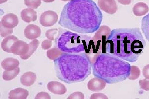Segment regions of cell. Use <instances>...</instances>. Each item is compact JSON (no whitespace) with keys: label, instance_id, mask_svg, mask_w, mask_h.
I'll list each match as a JSON object with an SVG mask.
<instances>
[{"label":"cell","instance_id":"1","mask_svg":"<svg viewBox=\"0 0 149 99\" xmlns=\"http://www.w3.org/2000/svg\"><path fill=\"white\" fill-rule=\"evenodd\" d=\"M103 14L93 0H71L64 6L59 24L81 34L95 33L102 23Z\"/></svg>","mask_w":149,"mask_h":99},{"label":"cell","instance_id":"2","mask_svg":"<svg viewBox=\"0 0 149 99\" xmlns=\"http://www.w3.org/2000/svg\"><path fill=\"white\" fill-rule=\"evenodd\" d=\"M146 45L139 28L116 29L107 37L104 53H109L133 63L138 60Z\"/></svg>","mask_w":149,"mask_h":99},{"label":"cell","instance_id":"3","mask_svg":"<svg viewBox=\"0 0 149 99\" xmlns=\"http://www.w3.org/2000/svg\"><path fill=\"white\" fill-rule=\"evenodd\" d=\"M54 62L57 77L66 83L84 81L91 73L92 61L85 52L63 53Z\"/></svg>","mask_w":149,"mask_h":99},{"label":"cell","instance_id":"4","mask_svg":"<svg viewBox=\"0 0 149 99\" xmlns=\"http://www.w3.org/2000/svg\"><path fill=\"white\" fill-rule=\"evenodd\" d=\"M92 61L94 76L113 84L126 80L130 75L129 63L116 56L107 53L95 54Z\"/></svg>","mask_w":149,"mask_h":99},{"label":"cell","instance_id":"5","mask_svg":"<svg viewBox=\"0 0 149 99\" xmlns=\"http://www.w3.org/2000/svg\"><path fill=\"white\" fill-rule=\"evenodd\" d=\"M55 47L66 53H95L94 42L90 36L76 33L59 27L55 39Z\"/></svg>","mask_w":149,"mask_h":99},{"label":"cell","instance_id":"6","mask_svg":"<svg viewBox=\"0 0 149 99\" xmlns=\"http://www.w3.org/2000/svg\"><path fill=\"white\" fill-rule=\"evenodd\" d=\"M58 16L54 11H46L41 14L40 19V23L45 27H50L58 22Z\"/></svg>","mask_w":149,"mask_h":99},{"label":"cell","instance_id":"7","mask_svg":"<svg viewBox=\"0 0 149 99\" xmlns=\"http://www.w3.org/2000/svg\"><path fill=\"white\" fill-rule=\"evenodd\" d=\"M29 50L28 44L22 40H18L13 45L11 51L12 53L21 57L27 53Z\"/></svg>","mask_w":149,"mask_h":99},{"label":"cell","instance_id":"8","mask_svg":"<svg viewBox=\"0 0 149 99\" xmlns=\"http://www.w3.org/2000/svg\"><path fill=\"white\" fill-rule=\"evenodd\" d=\"M106 84V82L105 80L95 77L89 80L87 84V87L91 91L98 92L105 88Z\"/></svg>","mask_w":149,"mask_h":99},{"label":"cell","instance_id":"9","mask_svg":"<svg viewBox=\"0 0 149 99\" xmlns=\"http://www.w3.org/2000/svg\"><path fill=\"white\" fill-rule=\"evenodd\" d=\"M19 22V19L16 15L9 13L3 17L0 24L7 28L13 29L17 26Z\"/></svg>","mask_w":149,"mask_h":99},{"label":"cell","instance_id":"10","mask_svg":"<svg viewBox=\"0 0 149 99\" xmlns=\"http://www.w3.org/2000/svg\"><path fill=\"white\" fill-rule=\"evenodd\" d=\"M24 33L25 37L28 39L34 40L41 35V30L37 25L30 24L26 26Z\"/></svg>","mask_w":149,"mask_h":99},{"label":"cell","instance_id":"11","mask_svg":"<svg viewBox=\"0 0 149 99\" xmlns=\"http://www.w3.org/2000/svg\"><path fill=\"white\" fill-rule=\"evenodd\" d=\"M47 88L51 93L57 95H63L67 92V88L63 84L60 82L51 81L49 82Z\"/></svg>","mask_w":149,"mask_h":99},{"label":"cell","instance_id":"12","mask_svg":"<svg viewBox=\"0 0 149 99\" xmlns=\"http://www.w3.org/2000/svg\"><path fill=\"white\" fill-rule=\"evenodd\" d=\"M22 20L27 23L34 22L37 19V13L34 9L28 8L23 9L21 13Z\"/></svg>","mask_w":149,"mask_h":99},{"label":"cell","instance_id":"13","mask_svg":"<svg viewBox=\"0 0 149 99\" xmlns=\"http://www.w3.org/2000/svg\"><path fill=\"white\" fill-rule=\"evenodd\" d=\"M29 91L26 89L18 88L11 90L9 94L10 99H26L29 96Z\"/></svg>","mask_w":149,"mask_h":99},{"label":"cell","instance_id":"14","mask_svg":"<svg viewBox=\"0 0 149 99\" xmlns=\"http://www.w3.org/2000/svg\"><path fill=\"white\" fill-rule=\"evenodd\" d=\"M19 40L14 35L7 36L4 39L1 44V47L2 50L5 52L8 53H12L11 49L13 45L15 42Z\"/></svg>","mask_w":149,"mask_h":99},{"label":"cell","instance_id":"15","mask_svg":"<svg viewBox=\"0 0 149 99\" xmlns=\"http://www.w3.org/2000/svg\"><path fill=\"white\" fill-rule=\"evenodd\" d=\"M37 79L36 74L33 72H26L22 75L20 78L21 83L23 85L30 86L34 84Z\"/></svg>","mask_w":149,"mask_h":99},{"label":"cell","instance_id":"16","mask_svg":"<svg viewBox=\"0 0 149 99\" xmlns=\"http://www.w3.org/2000/svg\"><path fill=\"white\" fill-rule=\"evenodd\" d=\"M19 64V61L17 59L13 58H7L3 60L1 65L5 70L10 71L18 68Z\"/></svg>","mask_w":149,"mask_h":99},{"label":"cell","instance_id":"17","mask_svg":"<svg viewBox=\"0 0 149 99\" xmlns=\"http://www.w3.org/2000/svg\"><path fill=\"white\" fill-rule=\"evenodd\" d=\"M40 42L37 39H34L33 41L30 42L29 44V50L28 52L23 56L20 57V58L23 60H27L36 51V50L39 45Z\"/></svg>","mask_w":149,"mask_h":99},{"label":"cell","instance_id":"18","mask_svg":"<svg viewBox=\"0 0 149 99\" xmlns=\"http://www.w3.org/2000/svg\"><path fill=\"white\" fill-rule=\"evenodd\" d=\"M141 29L146 39L149 42V13L142 19Z\"/></svg>","mask_w":149,"mask_h":99},{"label":"cell","instance_id":"19","mask_svg":"<svg viewBox=\"0 0 149 99\" xmlns=\"http://www.w3.org/2000/svg\"><path fill=\"white\" fill-rule=\"evenodd\" d=\"M20 72V69L19 67L12 70H5L3 74V79L6 81L12 80L19 74Z\"/></svg>","mask_w":149,"mask_h":99},{"label":"cell","instance_id":"20","mask_svg":"<svg viewBox=\"0 0 149 99\" xmlns=\"http://www.w3.org/2000/svg\"><path fill=\"white\" fill-rule=\"evenodd\" d=\"M63 53L59 49L55 47L47 51V57L50 60H55L60 56Z\"/></svg>","mask_w":149,"mask_h":99},{"label":"cell","instance_id":"21","mask_svg":"<svg viewBox=\"0 0 149 99\" xmlns=\"http://www.w3.org/2000/svg\"><path fill=\"white\" fill-rule=\"evenodd\" d=\"M140 69L138 67L132 66L131 67L130 75L128 78L130 80H136L140 77Z\"/></svg>","mask_w":149,"mask_h":99},{"label":"cell","instance_id":"22","mask_svg":"<svg viewBox=\"0 0 149 99\" xmlns=\"http://www.w3.org/2000/svg\"><path fill=\"white\" fill-rule=\"evenodd\" d=\"M25 4L31 9H36L41 3V0H24Z\"/></svg>","mask_w":149,"mask_h":99},{"label":"cell","instance_id":"23","mask_svg":"<svg viewBox=\"0 0 149 99\" xmlns=\"http://www.w3.org/2000/svg\"><path fill=\"white\" fill-rule=\"evenodd\" d=\"M13 33V29H8L4 27L0 24V34L2 37H7L8 35L12 34Z\"/></svg>","mask_w":149,"mask_h":99},{"label":"cell","instance_id":"24","mask_svg":"<svg viewBox=\"0 0 149 99\" xmlns=\"http://www.w3.org/2000/svg\"><path fill=\"white\" fill-rule=\"evenodd\" d=\"M58 29H52L47 30L46 33V37L49 40H54V36L56 34L58 31Z\"/></svg>","mask_w":149,"mask_h":99},{"label":"cell","instance_id":"25","mask_svg":"<svg viewBox=\"0 0 149 99\" xmlns=\"http://www.w3.org/2000/svg\"><path fill=\"white\" fill-rule=\"evenodd\" d=\"M141 89L146 91H149V80L147 79H143L139 80Z\"/></svg>","mask_w":149,"mask_h":99},{"label":"cell","instance_id":"26","mask_svg":"<svg viewBox=\"0 0 149 99\" xmlns=\"http://www.w3.org/2000/svg\"><path fill=\"white\" fill-rule=\"evenodd\" d=\"M36 99H51V96L48 93L41 92L39 93L36 95L35 97Z\"/></svg>","mask_w":149,"mask_h":99},{"label":"cell","instance_id":"27","mask_svg":"<svg viewBox=\"0 0 149 99\" xmlns=\"http://www.w3.org/2000/svg\"><path fill=\"white\" fill-rule=\"evenodd\" d=\"M84 96L83 93L76 92L71 94L68 97V99H84Z\"/></svg>","mask_w":149,"mask_h":99},{"label":"cell","instance_id":"28","mask_svg":"<svg viewBox=\"0 0 149 99\" xmlns=\"http://www.w3.org/2000/svg\"><path fill=\"white\" fill-rule=\"evenodd\" d=\"M42 48L44 50L48 49L52 46V41L49 40H46L42 42L41 44Z\"/></svg>","mask_w":149,"mask_h":99},{"label":"cell","instance_id":"29","mask_svg":"<svg viewBox=\"0 0 149 99\" xmlns=\"http://www.w3.org/2000/svg\"><path fill=\"white\" fill-rule=\"evenodd\" d=\"M143 75L145 79L149 80V64L146 65L143 69Z\"/></svg>","mask_w":149,"mask_h":99},{"label":"cell","instance_id":"30","mask_svg":"<svg viewBox=\"0 0 149 99\" xmlns=\"http://www.w3.org/2000/svg\"><path fill=\"white\" fill-rule=\"evenodd\" d=\"M42 1L46 3H51L54 2L55 0H42Z\"/></svg>","mask_w":149,"mask_h":99},{"label":"cell","instance_id":"31","mask_svg":"<svg viewBox=\"0 0 149 99\" xmlns=\"http://www.w3.org/2000/svg\"><path fill=\"white\" fill-rule=\"evenodd\" d=\"M8 0H0V3L2 4L6 2Z\"/></svg>","mask_w":149,"mask_h":99},{"label":"cell","instance_id":"32","mask_svg":"<svg viewBox=\"0 0 149 99\" xmlns=\"http://www.w3.org/2000/svg\"><path fill=\"white\" fill-rule=\"evenodd\" d=\"M61 1H70L71 0H61Z\"/></svg>","mask_w":149,"mask_h":99}]
</instances>
